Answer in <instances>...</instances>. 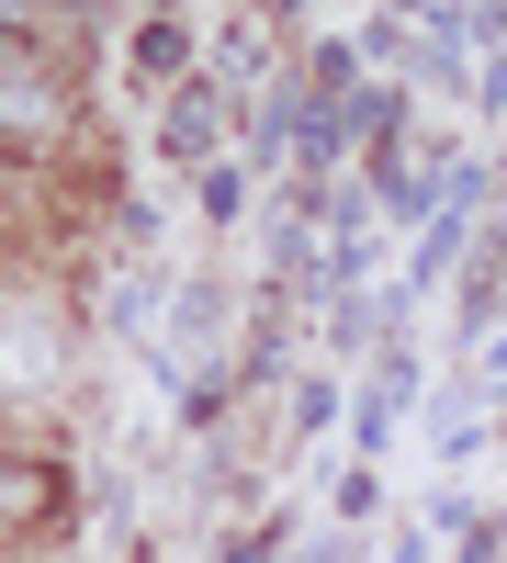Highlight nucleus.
Returning <instances> with one entry per match:
<instances>
[{
  "label": "nucleus",
  "mask_w": 507,
  "mask_h": 563,
  "mask_svg": "<svg viewBox=\"0 0 507 563\" xmlns=\"http://www.w3.org/2000/svg\"><path fill=\"white\" fill-rule=\"evenodd\" d=\"M57 485H45V462H0V507H45Z\"/></svg>",
  "instance_id": "obj_1"
},
{
  "label": "nucleus",
  "mask_w": 507,
  "mask_h": 563,
  "mask_svg": "<svg viewBox=\"0 0 507 563\" xmlns=\"http://www.w3.org/2000/svg\"><path fill=\"white\" fill-rule=\"evenodd\" d=\"M34 23V0H0V34H23Z\"/></svg>",
  "instance_id": "obj_2"
}]
</instances>
